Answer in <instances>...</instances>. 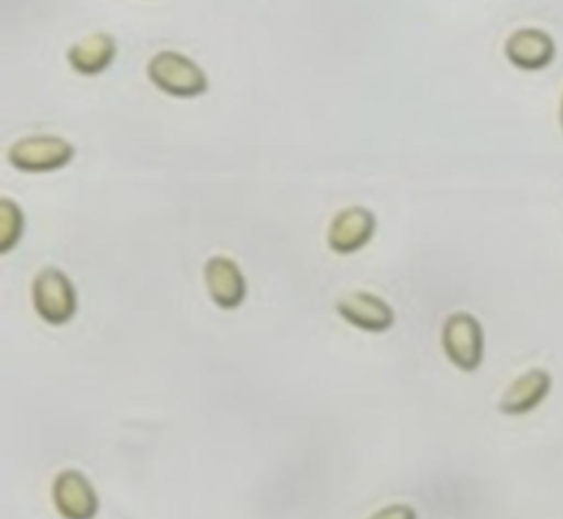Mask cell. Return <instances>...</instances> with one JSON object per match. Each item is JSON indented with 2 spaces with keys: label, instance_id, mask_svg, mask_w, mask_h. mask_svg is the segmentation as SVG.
Instances as JSON below:
<instances>
[{
  "label": "cell",
  "instance_id": "cell-1",
  "mask_svg": "<svg viewBox=\"0 0 563 519\" xmlns=\"http://www.w3.org/2000/svg\"><path fill=\"white\" fill-rule=\"evenodd\" d=\"M150 84L174 99H196L209 90V77L198 62L178 51H158L145 66Z\"/></svg>",
  "mask_w": 563,
  "mask_h": 519
},
{
  "label": "cell",
  "instance_id": "cell-2",
  "mask_svg": "<svg viewBox=\"0 0 563 519\" xmlns=\"http://www.w3.org/2000/svg\"><path fill=\"white\" fill-rule=\"evenodd\" d=\"M75 158V145L57 134H29L13 141L7 161L22 174H51Z\"/></svg>",
  "mask_w": 563,
  "mask_h": 519
},
{
  "label": "cell",
  "instance_id": "cell-3",
  "mask_svg": "<svg viewBox=\"0 0 563 519\" xmlns=\"http://www.w3.org/2000/svg\"><path fill=\"white\" fill-rule=\"evenodd\" d=\"M31 303L48 325H66L77 312V292L70 277L57 266H44L31 281Z\"/></svg>",
  "mask_w": 563,
  "mask_h": 519
},
{
  "label": "cell",
  "instance_id": "cell-4",
  "mask_svg": "<svg viewBox=\"0 0 563 519\" xmlns=\"http://www.w3.org/2000/svg\"><path fill=\"white\" fill-rule=\"evenodd\" d=\"M440 345L453 367L462 372L479 369L484 361V328L479 319L466 310L451 312L442 323Z\"/></svg>",
  "mask_w": 563,
  "mask_h": 519
},
{
  "label": "cell",
  "instance_id": "cell-5",
  "mask_svg": "<svg viewBox=\"0 0 563 519\" xmlns=\"http://www.w3.org/2000/svg\"><path fill=\"white\" fill-rule=\"evenodd\" d=\"M51 497L62 519H95L99 512V495L79 468L59 471L53 477Z\"/></svg>",
  "mask_w": 563,
  "mask_h": 519
},
{
  "label": "cell",
  "instance_id": "cell-6",
  "mask_svg": "<svg viewBox=\"0 0 563 519\" xmlns=\"http://www.w3.org/2000/svg\"><path fill=\"white\" fill-rule=\"evenodd\" d=\"M376 231V216L363 205H352L336 211L328 224L325 242L336 255H352L369 244Z\"/></svg>",
  "mask_w": 563,
  "mask_h": 519
},
{
  "label": "cell",
  "instance_id": "cell-7",
  "mask_svg": "<svg viewBox=\"0 0 563 519\" xmlns=\"http://www.w3.org/2000/svg\"><path fill=\"white\" fill-rule=\"evenodd\" d=\"M504 57L510 66L537 73L548 68L556 57V42L554 37L537 26H521L512 31L504 42Z\"/></svg>",
  "mask_w": 563,
  "mask_h": 519
},
{
  "label": "cell",
  "instance_id": "cell-8",
  "mask_svg": "<svg viewBox=\"0 0 563 519\" xmlns=\"http://www.w3.org/2000/svg\"><path fill=\"white\" fill-rule=\"evenodd\" d=\"M334 310L352 328L361 332H372V334L387 332L396 321L394 308L383 297L369 290L345 292L343 297L336 299Z\"/></svg>",
  "mask_w": 563,
  "mask_h": 519
},
{
  "label": "cell",
  "instance_id": "cell-9",
  "mask_svg": "<svg viewBox=\"0 0 563 519\" xmlns=\"http://www.w3.org/2000/svg\"><path fill=\"white\" fill-rule=\"evenodd\" d=\"M202 279L209 299L220 310H235L246 299V277L235 260L211 255L202 266Z\"/></svg>",
  "mask_w": 563,
  "mask_h": 519
},
{
  "label": "cell",
  "instance_id": "cell-10",
  "mask_svg": "<svg viewBox=\"0 0 563 519\" xmlns=\"http://www.w3.org/2000/svg\"><path fill=\"white\" fill-rule=\"evenodd\" d=\"M550 389H552L550 372L541 367L526 369L504 389L497 402V409L504 416H526L548 398Z\"/></svg>",
  "mask_w": 563,
  "mask_h": 519
},
{
  "label": "cell",
  "instance_id": "cell-11",
  "mask_svg": "<svg viewBox=\"0 0 563 519\" xmlns=\"http://www.w3.org/2000/svg\"><path fill=\"white\" fill-rule=\"evenodd\" d=\"M117 40L106 31H95L68 46V66L84 77H95L108 70L117 57Z\"/></svg>",
  "mask_w": 563,
  "mask_h": 519
},
{
  "label": "cell",
  "instance_id": "cell-12",
  "mask_svg": "<svg viewBox=\"0 0 563 519\" xmlns=\"http://www.w3.org/2000/svg\"><path fill=\"white\" fill-rule=\"evenodd\" d=\"M24 213L20 205L7 196L0 198V253L7 255L22 240Z\"/></svg>",
  "mask_w": 563,
  "mask_h": 519
},
{
  "label": "cell",
  "instance_id": "cell-13",
  "mask_svg": "<svg viewBox=\"0 0 563 519\" xmlns=\"http://www.w3.org/2000/svg\"><path fill=\"white\" fill-rule=\"evenodd\" d=\"M367 519H418V512H416V508L411 504L394 501V504L380 506Z\"/></svg>",
  "mask_w": 563,
  "mask_h": 519
},
{
  "label": "cell",
  "instance_id": "cell-14",
  "mask_svg": "<svg viewBox=\"0 0 563 519\" xmlns=\"http://www.w3.org/2000/svg\"><path fill=\"white\" fill-rule=\"evenodd\" d=\"M559 125L563 130V92H561V103H559Z\"/></svg>",
  "mask_w": 563,
  "mask_h": 519
}]
</instances>
